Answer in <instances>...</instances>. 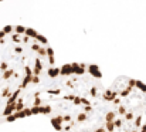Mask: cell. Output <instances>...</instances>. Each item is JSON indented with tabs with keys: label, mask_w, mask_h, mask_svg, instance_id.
Returning <instances> with one entry per match:
<instances>
[{
	"label": "cell",
	"mask_w": 146,
	"mask_h": 132,
	"mask_svg": "<svg viewBox=\"0 0 146 132\" xmlns=\"http://www.w3.org/2000/svg\"><path fill=\"white\" fill-rule=\"evenodd\" d=\"M105 91L98 65L64 64L38 92L34 115L47 117L58 132H94L104 118Z\"/></svg>",
	"instance_id": "7a4b0ae2"
},
{
	"label": "cell",
	"mask_w": 146,
	"mask_h": 132,
	"mask_svg": "<svg viewBox=\"0 0 146 132\" xmlns=\"http://www.w3.org/2000/svg\"><path fill=\"white\" fill-rule=\"evenodd\" d=\"M54 51L44 36L27 26L0 30V125L33 117L34 102L55 74Z\"/></svg>",
	"instance_id": "6da1fadb"
},
{
	"label": "cell",
	"mask_w": 146,
	"mask_h": 132,
	"mask_svg": "<svg viewBox=\"0 0 146 132\" xmlns=\"http://www.w3.org/2000/svg\"><path fill=\"white\" fill-rule=\"evenodd\" d=\"M104 118L94 132H146V85L118 77L105 91Z\"/></svg>",
	"instance_id": "3957f363"
}]
</instances>
